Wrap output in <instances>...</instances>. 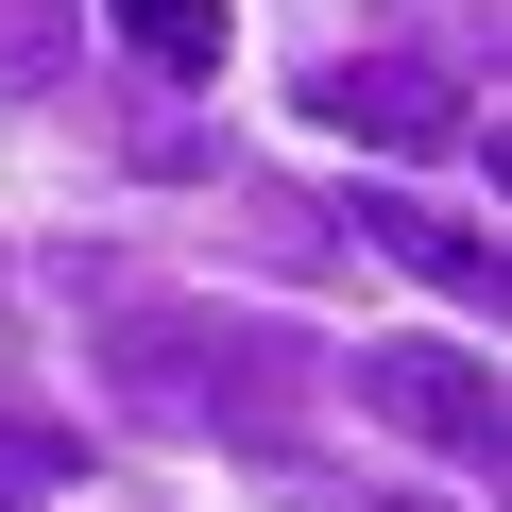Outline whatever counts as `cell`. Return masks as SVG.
Instances as JSON below:
<instances>
[{"label":"cell","mask_w":512,"mask_h":512,"mask_svg":"<svg viewBox=\"0 0 512 512\" xmlns=\"http://www.w3.org/2000/svg\"><path fill=\"white\" fill-rule=\"evenodd\" d=\"M120 393H154V410H188V427H222V444H256V461H291L308 342H274V325H205V308H137Z\"/></svg>","instance_id":"cell-1"},{"label":"cell","mask_w":512,"mask_h":512,"mask_svg":"<svg viewBox=\"0 0 512 512\" xmlns=\"http://www.w3.org/2000/svg\"><path fill=\"white\" fill-rule=\"evenodd\" d=\"M308 120L376 137V154H444V137H478V86L427 69V52H342V69H308Z\"/></svg>","instance_id":"cell-2"},{"label":"cell","mask_w":512,"mask_h":512,"mask_svg":"<svg viewBox=\"0 0 512 512\" xmlns=\"http://www.w3.org/2000/svg\"><path fill=\"white\" fill-rule=\"evenodd\" d=\"M359 410L444 444V461H495V359L478 342H359Z\"/></svg>","instance_id":"cell-3"},{"label":"cell","mask_w":512,"mask_h":512,"mask_svg":"<svg viewBox=\"0 0 512 512\" xmlns=\"http://www.w3.org/2000/svg\"><path fill=\"white\" fill-rule=\"evenodd\" d=\"M359 239H376V256H410L427 291H461V308H495V239H478L461 205H427V188H359Z\"/></svg>","instance_id":"cell-4"},{"label":"cell","mask_w":512,"mask_h":512,"mask_svg":"<svg viewBox=\"0 0 512 512\" xmlns=\"http://www.w3.org/2000/svg\"><path fill=\"white\" fill-rule=\"evenodd\" d=\"M86 69V0H0V103H52Z\"/></svg>","instance_id":"cell-5"},{"label":"cell","mask_w":512,"mask_h":512,"mask_svg":"<svg viewBox=\"0 0 512 512\" xmlns=\"http://www.w3.org/2000/svg\"><path fill=\"white\" fill-rule=\"evenodd\" d=\"M103 18H120V35L154 52V69H188V86L222 69V0H103Z\"/></svg>","instance_id":"cell-6"},{"label":"cell","mask_w":512,"mask_h":512,"mask_svg":"<svg viewBox=\"0 0 512 512\" xmlns=\"http://www.w3.org/2000/svg\"><path fill=\"white\" fill-rule=\"evenodd\" d=\"M52 478H86V461H69V427H35V410H0V512H35Z\"/></svg>","instance_id":"cell-7"}]
</instances>
